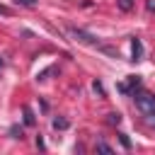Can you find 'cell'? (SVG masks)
<instances>
[{
	"label": "cell",
	"instance_id": "1",
	"mask_svg": "<svg viewBox=\"0 0 155 155\" xmlns=\"http://www.w3.org/2000/svg\"><path fill=\"white\" fill-rule=\"evenodd\" d=\"M131 94H133V102L143 116H155V94H150L145 90H133Z\"/></svg>",
	"mask_w": 155,
	"mask_h": 155
},
{
	"label": "cell",
	"instance_id": "2",
	"mask_svg": "<svg viewBox=\"0 0 155 155\" xmlns=\"http://www.w3.org/2000/svg\"><path fill=\"white\" fill-rule=\"evenodd\" d=\"M70 34H73V36H75L78 41H82V44H90V46H97L99 51H104V53H109V56H116V51H114V48H109V46H104V44H99V41H97V39L92 36V34H87L85 29H78V27H73V29H70Z\"/></svg>",
	"mask_w": 155,
	"mask_h": 155
},
{
	"label": "cell",
	"instance_id": "3",
	"mask_svg": "<svg viewBox=\"0 0 155 155\" xmlns=\"http://www.w3.org/2000/svg\"><path fill=\"white\" fill-rule=\"evenodd\" d=\"M138 87H140V75H128V80L119 85V92L128 94V92H133V90H138Z\"/></svg>",
	"mask_w": 155,
	"mask_h": 155
},
{
	"label": "cell",
	"instance_id": "4",
	"mask_svg": "<svg viewBox=\"0 0 155 155\" xmlns=\"http://www.w3.org/2000/svg\"><path fill=\"white\" fill-rule=\"evenodd\" d=\"M131 61H133V63L143 61V44H140V39H138V36H133V39H131Z\"/></svg>",
	"mask_w": 155,
	"mask_h": 155
},
{
	"label": "cell",
	"instance_id": "5",
	"mask_svg": "<svg viewBox=\"0 0 155 155\" xmlns=\"http://www.w3.org/2000/svg\"><path fill=\"white\" fill-rule=\"evenodd\" d=\"M51 126H53V128H56V131H65V128H68V126H70V121H68V119H65V116H56V119H53V121H51Z\"/></svg>",
	"mask_w": 155,
	"mask_h": 155
},
{
	"label": "cell",
	"instance_id": "6",
	"mask_svg": "<svg viewBox=\"0 0 155 155\" xmlns=\"http://www.w3.org/2000/svg\"><path fill=\"white\" fill-rule=\"evenodd\" d=\"M22 116H24V126H34L36 124V119H34V114H31L29 107H22Z\"/></svg>",
	"mask_w": 155,
	"mask_h": 155
},
{
	"label": "cell",
	"instance_id": "7",
	"mask_svg": "<svg viewBox=\"0 0 155 155\" xmlns=\"http://www.w3.org/2000/svg\"><path fill=\"white\" fill-rule=\"evenodd\" d=\"M97 150L99 153H104V155H111L114 150H111V145L109 143H104V140H97Z\"/></svg>",
	"mask_w": 155,
	"mask_h": 155
},
{
	"label": "cell",
	"instance_id": "8",
	"mask_svg": "<svg viewBox=\"0 0 155 155\" xmlns=\"http://www.w3.org/2000/svg\"><path fill=\"white\" fill-rule=\"evenodd\" d=\"M107 121H109L111 126H116V124H121V114H116V111H111V114H107Z\"/></svg>",
	"mask_w": 155,
	"mask_h": 155
},
{
	"label": "cell",
	"instance_id": "9",
	"mask_svg": "<svg viewBox=\"0 0 155 155\" xmlns=\"http://www.w3.org/2000/svg\"><path fill=\"white\" fill-rule=\"evenodd\" d=\"M119 140H121V145H124L126 150H131V140H128V136H126V133H119Z\"/></svg>",
	"mask_w": 155,
	"mask_h": 155
},
{
	"label": "cell",
	"instance_id": "10",
	"mask_svg": "<svg viewBox=\"0 0 155 155\" xmlns=\"http://www.w3.org/2000/svg\"><path fill=\"white\" fill-rule=\"evenodd\" d=\"M119 7H121L124 12H128V10L133 7V0H119Z\"/></svg>",
	"mask_w": 155,
	"mask_h": 155
},
{
	"label": "cell",
	"instance_id": "11",
	"mask_svg": "<svg viewBox=\"0 0 155 155\" xmlns=\"http://www.w3.org/2000/svg\"><path fill=\"white\" fill-rule=\"evenodd\" d=\"M17 5H22V7H34L36 5V0H15Z\"/></svg>",
	"mask_w": 155,
	"mask_h": 155
},
{
	"label": "cell",
	"instance_id": "12",
	"mask_svg": "<svg viewBox=\"0 0 155 155\" xmlns=\"http://www.w3.org/2000/svg\"><path fill=\"white\" fill-rule=\"evenodd\" d=\"M92 87H94V92H97L99 97H104V87H102V82H97V80H94V85H92Z\"/></svg>",
	"mask_w": 155,
	"mask_h": 155
},
{
	"label": "cell",
	"instance_id": "13",
	"mask_svg": "<svg viewBox=\"0 0 155 155\" xmlns=\"http://www.w3.org/2000/svg\"><path fill=\"white\" fill-rule=\"evenodd\" d=\"M145 7H148V10L153 12V10H155V0H148V2H145Z\"/></svg>",
	"mask_w": 155,
	"mask_h": 155
},
{
	"label": "cell",
	"instance_id": "14",
	"mask_svg": "<svg viewBox=\"0 0 155 155\" xmlns=\"http://www.w3.org/2000/svg\"><path fill=\"white\" fill-rule=\"evenodd\" d=\"M7 12H10V10H7L5 5H0V15H7Z\"/></svg>",
	"mask_w": 155,
	"mask_h": 155
},
{
	"label": "cell",
	"instance_id": "15",
	"mask_svg": "<svg viewBox=\"0 0 155 155\" xmlns=\"http://www.w3.org/2000/svg\"><path fill=\"white\" fill-rule=\"evenodd\" d=\"M0 68H2V58H0Z\"/></svg>",
	"mask_w": 155,
	"mask_h": 155
}]
</instances>
